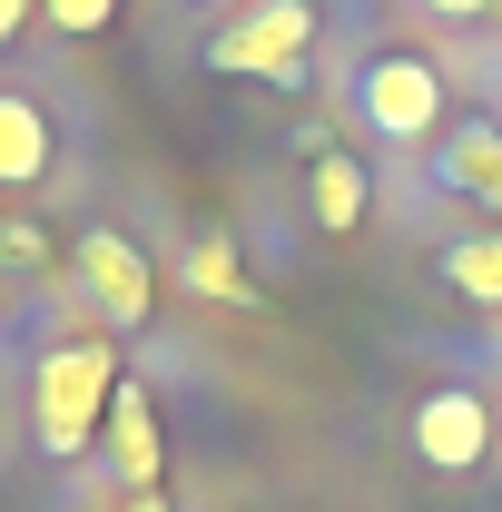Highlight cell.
<instances>
[{
    "mask_svg": "<svg viewBox=\"0 0 502 512\" xmlns=\"http://www.w3.org/2000/svg\"><path fill=\"white\" fill-rule=\"evenodd\" d=\"M109 394H119V355L109 335H60L40 365H30V434L50 463H79L109 424Z\"/></svg>",
    "mask_w": 502,
    "mask_h": 512,
    "instance_id": "obj_1",
    "label": "cell"
},
{
    "mask_svg": "<svg viewBox=\"0 0 502 512\" xmlns=\"http://www.w3.org/2000/svg\"><path fill=\"white\" fill-rule=\"evenodd\" d=\"M315 40H325V10H315V0H247V10L207 40V69H217V79H266V89H306Z\"/></svg>",
    "mask_w": 502,
    "mask_h": 512,
    "instance_id": "obj_2",
    "label": "cell"
},
{
    "mask_svg": "<svg viewBox=\"0 0 502 512\" xmlns=\"http://www.w3.org/2000/svg\"><path fill=\"white\" fill-rule=\"evenodd\" d=\"M355 128L384 148H424L443 128V69L424 50H375L355 69Z\"/></svg>",
    "mask_w": 502,
    "mask_h": 512,
    "instance_id": "obj_3",
    "label": "cell"
},
{
    "mask_svg": "<svg viewBox=\"0 0 502 512\" xmlns=\"http://www.w3.org/2000/svg\"><path fill=\"white\" fill-rule=\"evenodd\" d=\"M414 463L443 473V483L483 473V463H493V404H483L473 384H434V394L414 404Z\"/></svg>",
    "mask_w": 502,
    "mask_h": 512,
    "instance_id": "obj_4",
    "label": "cell"
},
{
    "mask_svg": "<svg viewBox=\"0 0 502 512\" xmlns=\"http://www.w3.org/2000/svg\"><path fill=\"white\" fill-rule=\"evenodd\" d=\"M79 286H89V306L109 325H148V306H158V276H148V256L128 247L119 227H89L79 237Z\"/></svg>",
    "mask_w": 502,
    "mask_h": 512,
    "instance_id": "obj_5",
    "label": "cell"
},
{
    "mask_svg": "<svg viewBox=\"0 0 502 512\" xmlns=\"http://www.w3.org/2000/svg\"><path fill=\"white\" fill-rule=\"evenodd\" d=\"M99 444H109V473H119L128 493H158V463H168V444H158V394H148L138 375H119Z\"/></svg>",
    "mask_w": 502,
    "mask_h": 512,
    "instance_id": "obj_6",
    "label": "cell"
},
{
    "mask_svg": "<svg viewBox=\"0 0 502 512\" xmlns=\"http://www.w3.org/2000/svg\"><path fill=\"white\" fill-rule=\"evenodd\" d=\"M60 168V119L40 89H0V188H40Z\"/></svg>",
    "mask_w": 502,
    "mask_h": 512,
    "instance_id": "obj_7",
    "label": "cell"
},
{
    "mask_svg": "<svg viewBox=\"0 0 502 512\" xmlns=\"http://www.w3.org/2000/svg\"><path fill=\"white\" fill-rule=\"evenodd\" d=\"M443 197H473V207H502V128H453L434 148Z\"/></svg>",
    "mask_w": 502,
    "mask_h": 512,
    "instance_id": "obj_8",
    "label": "cell"
},
{
    "mask_svg": "<svg viewBox=\"0 0 502 512\" xmlns=\"http://www.w3.org/2000/svg\"><path fill=\"white\" fill-rule=\"evenodd\" d=\"M306 207H315L325 237H355L365 227V168L345 148H306Z\"/></svg>",
    "mask_w": 502,
    "mask_h": 512,
    "instance_id": "obj_9",
    "label": "cell"
},
{
    "mask_svg": "<svg viewBox=\"0 0 502 512\" xmlns=\"http://www.w3.org/2000/svg\"><path fill=\"white\" fill-rule=\"evenodd\" d=\"M443 296H463V306H502V227H473V237H453L434 256Z\"/></svg>",
    "mask_w": 502,
    "mask_h": 512,
    "instance_id": "obj_10",
    "label": "cell"
},
{
    "mask_svg": "<svg viewBox=\"0 0 502 512\" xmlns=\"http://www.w3.org/2000/svg\"><path fill=\"white\" fill-rule=\"evenodd\" d=\"M188 286H197V296H217V306H256V276H247V256H237L227 227L188 237Z\"/></svg>",
    "mask_w": 502,
    "mask_h": 512,
    "instance_id": "obj_11",
    "label": "cell"
},
{
    "mask_svg": "<svg viewBox=\"0 0 502 512\" xmlns=\"http://www.w3.org/2000/svg\"><path fill=\"white\" fill-rule=\"evenodd\" d=\"M128 0H40V20H50V40H109L119 30Z\"/></svg>",
    "mask_w": 502,
    "mask_h": 512,
    "instance_id": "obj_12",
    "label": "cell"
},
{
    "mask_svg": "<svg viewBox=\"0 0 502 512\" xmlns=\"http://www.w3.org/2000/svg\"><path fill=\"white\" fill-rule=\"evenodd\" d=\"M0 247L20 256V266H50V237H40V227H20V217H10V227H0Z\"/></svg>",
    "mask_w": 502,
    "mask_h": 512,
    "instance_id": "obj_13",
    "label": "cell"
},
{
    "mask_svg": "<svg viewBox=\"0 0 502 512\" xmlns=\"http://www.w3.org/2000/svg\"><path fill=\"white\" fill-rule=\"evenodd\" d=\"M30 20H40V0H0V50H10V40H20Z\"/></svg>",
    "mask_w": 502,
    "mask_h": 512,
    "instance_id": "obj_14",
    "label": "cell"
},
{
    "mask_svg": "<svg viewBox=\"0 0 502 512\" xmlns=\"http://www.w3.org/2000/svg\"><path fill=\"white\" fill-rule=\"evenodd\" d=\"M424 10H434V20H483L493 0H424Z\"/></svg>",
    "mask_w": 502,
    "mask_h": 512,
    "instance_id": "obj_15",
    "label": "cell"
},
{
    "mask_svg": "<svg viewBox=\"0 0 502 512\" xmlns=\"http://www.w3.org/2000/svg\"><path fill=\"white\" fill-rule=\"evenodd\" d=\"M119 512H168V493H128V503Z\"/></svg>",
    "mask_w": 502,
    "mask_h": 512,
    "instance_id": "obj_16",
    "label": "cell"
},
{
    "mask_svg": "<svg viewBox=\"0 0 502 512\" xmlns=\"http://www.w3.org/2000/svg\"><path fill=\"white\" fill-rule=\"evenodd\" d=\"M188 10H247V0H188Z\"/></svg>",
    "mask_w": 502,
    "mask_h": 512,
    "instance_id": "obj_17",
    "label": "cell"
}]
</instances>
